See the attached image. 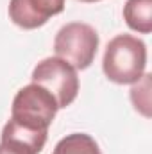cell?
<instances>
[{
    "label": "cell",
    "instance_id": "1",
    "mask_svg": "<svg viewBox=\"0 0 152 154\" xmlns=\"http://www.w3.org/2000/svg\"><path fill=\"white\" fill-rule=\"evenodd\" d=\"M147 45L132 34L114 36L104 52L102 70L116 84H134L145 74Z\"/></svg>",
    "mask_w": 152,
    "mask_h": 154
},
{
    "label": "cell",
    "instance_id": "2",
    "mask_svg": "<svg viewBox=\"0 0 152 154\" xmlns=\"http://www.w3.org/2000/svg\"><path fill=\"white\" fill-rule=\"evenodd\" d=\"M57 102L48 90L39 84H27L13 99L11 106V120L16 124L36 129V131H48L50 124L57 115Z\"/></svg>",
    "mask_w": 152,
    "mask_h": 154
},
{
    "label": "cell",
    "instance_id": "3",
    "mask_svg": "<svg viewBox=\"0 0 152 154\" xmlns=\"http://www.w3.org/2000/svg\"><path fill=\"white\" fill-rule=\"evenodd\" d=\"M99 50L97 31L82 22L63 25L54 39V52L57 57L70 63L75 70H86Z\"/></svg>",
    "mask_w": 152,
    "mask_h": 154
},
{
    "label": "cell",
    "instance_id": "4",
    "mask_svg": "<svg viewBox=\"0 0 152 154\" xmlns=\"http://www.w3.org/2000/svg\"><path fill=\"white\" fill-rule=\"evenodd\" d=\"M32 82L43 86L52 93L59 109L68 108L77 99L79 93V77L77 70L61 57H45L32 70Z\"/></svg>",
    "mask_w": 152,
    "mask_h": 154
},
{
    "label": "cell",
    "instance_id": "5",
    "mask_svg": "<svg viewBox=\"0 0 152 154\" xmlns=\"http://www.w3.org/2000/svg\"><path fill=\"white\" fill-rule=\"evenodd\" d=\"M66 0H11L9 18L14 25L25 31L38 29L48 18L63 13Z\"/></svg>",
    "mask_w": 152,
    "mask_h": 154
},
{
    "label": "cell",
    "instance_id": "6",
    "mask_svg": "<svg viewBox=\"0 0 152 154\" xmlns=\"http://www.w3.org/2000/svg\"><path fill=\"white\" fill-rule=\"evenodd\" d=\"M47 138H48V131L29 129V127H23V125H20L9 118V122L2 129V140L0 142L13 145L16 149H22L29 154H39L47 143Z\"/></svg>",
    "mask_w": 152,
    "mask_h": 154
},
{
    "label": "cell",
    "instance_id": "7",
    "mask_svg": "<svg viewBox=\"0 0 152 154\" xmlns=\"http://www.w3.org/2000/svg\"><path fill=\"white\" fill-rule=\"evenodd\" d=\"M123 20L129 29L140 34H150L152 0H127L123 5Z\"/></svg>",
    "mask_w": 152,
    "mask_h": 154
},
{
    "label": "cell",
    "instance_id": "8",
    "mask_svg": "<svg viewBox=\"0 0 152 154\" xmlns=\"http://www.w3.org/2000/svg\"><path fill=\"white\" fill-rule=\"evenodd\" d=\"M52 154H102L99 143L86 133H72L61 138Z\"/></svg>",
    "mask_w": 152,
    "mask_h": 154
},
{
    "label": "cell",
    "instance_id": "9",
    "mask_svg": "<svg viewBox=\"0 0 152 154\" xmlns=\"http://www.w3.org/2000/svg\"><path fill=\"white\" fill-rule=\"evenodd\" d=\"M150 74H143L131 88V100L136 111L143 116H150Z\"/></svg>",
    "mask_w": 152,
    "mask_h": 154
},
{
    "label": "cell",
    "instance_id": "10",
    "mask_svg": "<svg viewBox=\"0 0 152 154\" xmlns=\"http://www.w3.org/2000/svg\"><path fill=\"white\" fill-rule=\"evenodd\" d=\"M0 154H29V152H25V151H22V149H16V147H13V145H7V143L0 142Z\"/></svg>",
    "mask_w": 152,
    "mask_h": 154
},
{
    "label": "cell",
    "instance_id": "11",
    "mask_svg": "<svg viewBox=\"0 0 152 154\" xmlns=\"http://www.w3.org/2000/svg\"><path fill=\"white\" fill-rule=\"evenodd\" d=\"M79 2H86V4H91V2H99V0H79Z\"/></svg>",
    "mask_w": 152,
    "mask_h": 154
}]
</instances>
